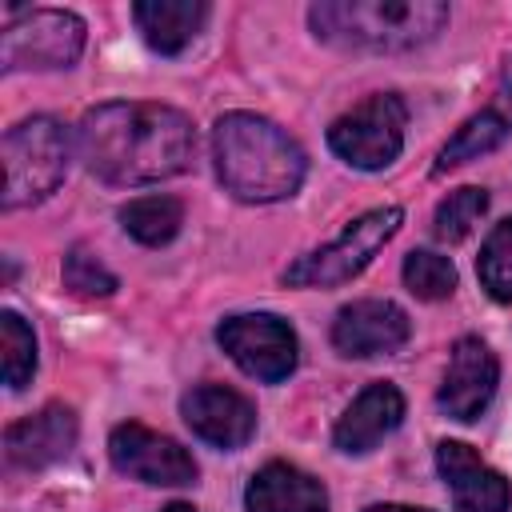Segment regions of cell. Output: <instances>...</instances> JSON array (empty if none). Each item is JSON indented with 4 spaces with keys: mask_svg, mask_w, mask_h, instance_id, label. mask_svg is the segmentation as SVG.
<instances>
[{
    "mask_svg": "<svg viewBox=\"0 0 512 512\" xmlns=\"http://www.w3.org/2000/svg\"><path fill=\"white\" fill-rule=\"evenodd\" d=\"M64 288L72 296H84V300H104L116 292V276L104 268V260L96 252H88L84 244H72L68 256H64Z\"/></svg>",
    "mask_w": 512,
    "mask_h": 512,
    "instance_id": "cell-24",
    "label": "cell"
},
{
    "mask_svg": "<svg viewBox=\"0 0 512 512\" xmlns=\"http://www.w3.org/2000/svg\"><path fill=\"white\" fill-rule=\"evenodd\" d=\"M404 420V396L396 384L388 380H376L368 384L336 420L332 428V444L348 456H360V452H372L388 432H396Z\"/></svg>",
    "mask_w": 512,
    "mask_h": 512,
    "instance_id": "cell-15",
    "label": "cell"
},
{
    "mask_svg": "<svg viewBox=\"0 0 512 512\" xmlns=\"http://www.w3.org/2000/svg\"><path fill=\"white\" fill-rule=\"evenodd\" d=\"M180 416L204 444L224 452L244 448L256 436V408L248 404V396L224 384H196L192 392H184Z\"/></svg>",
    "mask_w": 512,
    "mask_h": 512,
    "instance_id": "cell-12",
    "label": "cell"
},
{
    "mask_svg": "<svg viewBox=\"0 0 512 512\" xmlns=\"http://www.w3.org/2000/svg\"><path fill=\"white\" fill-rule=\"evenodd\" d=\"M476 276H480V288L500 300V304H512V216L500 220L488 240L480 244V256H476Z\"/></svg>",
    "mask_w": 512,
    "mask_h": 512,
    "instance_id": "cell-20",
    "label": "cell"
},
{
    "mask_svg": "<svg viewBox=\"0 0 512 512\" xmlns=\"http://www.w3.org/2000/svg\"><path fill=\"white\" fill-rule=\"evenodd\" d=\"M436 468H440V480L448 484L456 512H508V504H512L508 480L488 460H480L468 444L440 440L436 444Z\"/></svg>",
    "mask_w": 512,
    "mask_h": 512,
    "instance_id": "cell-13",
    "label": "cell"
},
{
    "mask_svg": "<svg viewBox=\"0 0 512 512\" xmlns=\"http://www.w3.org/2000/svg\"><path fill=\"white\" fill-rule=\"evenodd\" d=\"M0 160H4L0 208L4 212L32 208V204L48 200L68 172V132L52 116L20 120L4 132Z\"/></svg>",
    "mask_w": 512,
    "mask_h": 512,
    "instance_id": "cell-4",
    "label": "cell"
},
{
    "mask_svg": "<svg viewBox=\"0 0 512 512\" xmlns=\"http://www.w3.org/2000/svg\"><path fill=\"white\" fill-rule=\"evenodd\" d=\"M76 152L84 168L104 184H160L188 172L196 152V128L172 104L112 100L80 116Z\"/></svg>",
    "mask_w": 512,
    "mask_h": 512,
    "instance_id": "cell-1",
    "label": "cell"
},
{
    "mask_svg": "<svg viewBox=\"0 0 512 512\" xmlns=\"http://www.w3.org/2000/svg\"><path fill=\"white\" fill-rule=\"evenodd\" d=\"M160 512H196L192 504H168V508H160Z\"/></svg>",
    "mask_w": 512,
    "mask_h": 512,
    "instance_id": "cell-26",
    "label": "cell"
},
{
    "mask_svg": "<svg viewBox=\"0 0 512 512\" xmlns=\"http://www.w3.org/2000/svg\"><path fill=\"white\" fill-rule=\"evenodd\" d=\"M108 456L112 468L140 480V484H160V488H184L196 480V460L188 448H180L172 436L152 432L144 424H116L108 436Z\"/></svg>",
    "mask_w": 512,
    "mask_h": 512,
    "instance_id": "cell-9",
    "label": "cell"
},
{
    "mask_svg": "<svg viewBox=\"0 0 512 512\" xmlns=\"http://www.w3.org/2000/svg\"><path fill=\"white\" fill-rule=\"evenodd\" d=\"M132 20L148 40V48H156L160 56H180L204 28L208 4L204 0H140L132 8Z\"/></svg>",
    "mask_w": 512,
    "mask_h": 512,
    "instance_id": "cell-18",
    "label": "cell"
},
{
    "mask_svg": "<svg viewBox=\"0 0 512 512\" xmlns=\"http://www.w3.org/2000/svg\"><path fill=\"white\" fill-rule=\"evenodd\" d=\"M400 220H404V212L396 204L360 212L352 224H344V232L336 240H328L324 248L288 264L284 284H292V288H336V284L360 276L372 264V256L400 232Z\"/></svg>",
    "mask_w": 512,
    "mask_h": 512,
    "instance_id": "cell-5",
    "label": "cell"
},
{
    "mask_svg": "<svg viewBox=\"0 0 512 512\" xmlns=\"http://www.w3.org/2000/svg\"><path fill=\"white\" fill-rule=\"evenodd\" d=\"M316 40L352 52H408L448 24L444 0H320L308 8Z\"/></svg>",
    "mask_w": 512,
    "mask_h": 512,
    "instance_id": "cell-3",
    "label": "cell"
},
{
    "mask_svg": "<svg viewBox=\"0 0 512 512\" xmlns=\"http://www.w3.org/2000/svg\"><path fill=\"white\" fill-rule=\"evenodd\" d=\"M0 364L12 392H20L36 372V336L16 312H0Z\"/></svg>",
    "mask_w": 512,
    "mask_h": 512,
    "instance_id": "cell-22",
    "label": "cell"
},
{
    "mask_svg": "<svg viewBox=\"0 0 512 512\" xmlns=\"http://www.w3.org/2000/svg\"><path fill=\"white\" fill-rule=\"evenodd\" d=\"M212 164L224 184L244 204H272L300 192L308 176L304 148L272 120L256 112H224L212 128Z\"/></svg>",
    "mask_w": 512,
    "mask_h": 512,
    "instance_id": "cell-2",
    "label": "cell"
},
{
    "mask_svg": "<svg viewBox=\"0 0 512 512\" xmlns=\"http://www.w3.org/2000/svg\"><path fill=\"white\" fill-rule=\"evenodd\" d=\"M76 444V416L64 404H48L36 416L8 424L4 432V460L12 468H48L64 460Z\"/></svg>",
    "mask_w": 512,
    "mask_h": 512,
    "instance_id": "cell-16",
    "label": "cell"
},
{
    "mask_svg": "<svg viewBox=\"0 0 512 512\" xmlns=\"http://www.w3.org/2000/svg\"><path fill=\"white\" fill-rule=\"evenodd\" d=\"M488 212V192L484 188H456L448 192L440 204H436V216H432V232L436 240L444 244H460Z\"/></svg>",
    "mask_w": 512,
    "mask_h": 512,
    "instance_id": "cell-21",
    "label": "cell"
},
{
    "mask_svg": "<svg viewBox=\"0 0 512 512\" xmlns=\"http://www.w3.org/2000/svg\"><path fill=\"white\" fill-rule=\"evenodd\" d=\"M508 136H512V56H508L504 68H500V84H496L492 100H488L476 116H468V120L448 136V144L436 152L432 176H444V172H452V168H460V164H472V160L488 156V152L500 148Z\"/></svg>",
    "mask_w": 512,
    "mask_h": 512,
    "instance_id": "cell-14",
    "label": "cell"
},
{
    "mask_svg": "<svg viewBox=\"0 0 512 512\" xmlns=\"http://www.w3.org/2000/svg\"><path fill=\"white\" fill-rule=\"evenodd\" d=\"M120 224L132 240L160 248L168 244L184 224V204L176 196H136L120 208Z\"/></svg>",
    "mask_w": 512,
    "mask_h": 512,
    "instance_id": "cell-19",
    "label": "cell"
},
{
    "mask_svg": "<svg viewBox=\"0 0 512 512\" xmlns=\"http://www.w3.org/2000/svg\"><path fill=\"white\" fill-rule=\"evenodd\" d=\"M220 348L232 356V364L240 372H248L260 384H280L296 372L300 360V344L288 320L272 316V312H240L220 320L216 328Z\"/></svg>",
    "mask_w": 512,
    "mask_h": 512,
    "instance_id": "cell-8",
    "label": "cell"
},
{
    "mask_svg": "<svg viewBox=\"0 0 512 512\" xmlns=\"http://www.w3.org/2000/svg\"><path fill=\"white\" fill-rule=\"evenodd\" d=\"M364 512H432V508H412V504H368Z\"/></svg>",
    "mask_w": 512,
    "mask_h": 512,
    "instance_id": "cell-25",
    "label": "cell"
},
{
    "mask_svg": "<svg viewBox=\"0 0 512 512\" xmlns=\"http://www.w3.org/2000/svg\"><path fill=\"white\" fill-rule=\"evenodd\" d=\"M496 384H500V364H496L492 348L480 336H460L452 344V356H448L436 404H440L444 416L468 424V420H476L492 404Z\"/></svg>",
    "mask_w": 512,
    "mask_h": 512,
    "instance_id": "cell-10",
    "label": "cell"
},
{
    "mask_svg": "<svg viewBox=\"0 0 512 512\" xmlns=\"http://www.w3.org/2000/svg\"><path fill=\"white\" fill-rule=\"evenodd\" d=\"M400 276H404V288H408L416 300H448L452 288H456V268H452V260L440 256V252H428V248L408 252Z\"/></svg>",
    "mask_w": 512,
    "mask_h": 512,
    "instance_id": "cell-23",
    "label": "cell"
},
{
    "mask_svg": "<svg viewBox=\"0 0 512 512\" xmlns=\"http://www.w3.org/2000/svg\"><path fill=\"white\" fill-rule=\"evenodd\" d=\"M244 508L248 512H328V488L312 472L288 460H272L260 472H252L244 488Z\"/></svg>",
    "mask_w": 512,
    "mask_h": 512,
    "instance_id": "cell-17",
    "label": "cell"
},
{
    "mask_svg": "<svg viewBox=\"0 0 512 512\" xmlns=\"http://www.w3.org/2000/svg\"><path fill=\"white\" fill-rule=\"evenodd\" d=\"M404 128H408V108L396 92H376L328 128V148L360 168V172H380L388 168L400 148H404Z\"/></svg>",
    "mask_w": 512,
    "mask_h": 512,
    "instance_id": "cell-7",
    "label": "cell"
},
{
    "mask_svg": "<svg viewBox=\"0 0 512 512\" xmlns=\"http://www.w3.org/2000/svg\"><path fill=\"white\" fill-rule=\"evenodd\" d=\"M412 336V320L392 300H352L332 320V344L340 356H388L400 352Z\"/></svg>",
    "mask_w": 512,
    "mask_h": 512,
    "instance_id": "cell-11",
    "label": "cell"
},
{
    "mask_svg": "<svg viewBox=\"0 0 512 512\" xmlns=\"http://www.w3.org/2000/svg\"><path fill=\"white\" fill-rule=\"evenodd\" d=\"M88 28L68 8H32L8 20L0 36V68L4 72H48L72 68L84 52Z\"/></svg>",
    "mask_w": 512,
    "mask_h": 512,
    "instance_id": "cell-6",
    "label": "cell"
}]
</instances>
